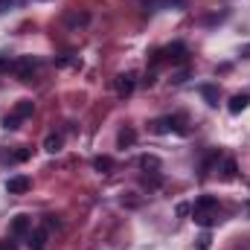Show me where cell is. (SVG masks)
<instances>
[{"label":"cell","instance_id":"10","mask_svg":"<svg viewBox=\"0 0 250 250\" xmlns=\"http://www.w3.org/2000/svg\"><path fill=\"white\" fill-rule=\"evenodd\" d=\"M32 111H35V102L32 99H21V102H15V117L18 120H26V117H32Z\"/></svg>","mask_w":250,"mask_h":250},{"label":"cell","instance_id":"4","mask_svg":"<svg viewBox=\"0 0 250 250\" xmlns=\"http://www.w3.org/2000/svg\"><path fill=\"white\" fill-rule=\"evenodd\" d=\"M218 209V198L215 195H201L192 207V215H201V212H215Z\"/></svg>","mask_w":250,"mask_h":250},{"label":"cell","instance_id":"8","mask_svg":"<svg viewBox=\"0 0 250 250\" xmlns=\"http://www.w3.org/2000/svg\"><path fill=\"white\" fill-rule=\"evenodd\" d=\"M248 105H250V93H236V96H230L227 111H230V114H242Z\"/></svg>","mask_w":250,"mask_h":250},{"label":"cell","instance_id":"18","mask_svg":"<svg viewBox=\"0 0 250 250\" xmlns=\"http://www.w3.org/2000/svg\"><path fill=\"white\" fill-rule=\"evenodd\" d=\"M29 157H32V148H23V146H21L15 154H12V160H18V163H26Z\"/></svg>","mask_w":250,"mask_h":250},{"label":"cell","instance_id":"11","mask_svg":"<svg viewBox=\"0 0 250 250\" xmlns=\"http://www.w3.org/2000/svg\"><path fill=\"white\" fill-rule=\"evenodd\" d=\"M198 90H201V96L207 99V105H212V108L218 105V87H215V84H201Z\"/></svg>","mask_w":250,"mask_h":250},{"label":"cell","instance_id":"5","mask_svg":"<svg viewBox=\"0 0 250 250\" xmlns=\"http://www.w3.org/2000/svg\"><path fill=\"white\" fill-rule=\"evenodd\" d=\"M29 230H32V218H29V215L21 212V215L12 218V239H21V236H26Z\"/></svg>","mask_w":250,"mask_h":250},{"label":"cell","instance_id":"13","mask_svg":"<svg viewBox=\"0 0 250 250\" xmlns=\"http://www.w3.org/2000/svg\"><path fill=\"white\" fill-rule=\"evenodd\" d=\"M93 169H96V172H102V175H108V172L114 169V160H111V157H105V154H102V157H93Z\"/></svg>","mask_w":250,"mask_h":250},{"label":"cell","instance_id":"14","mask_svg":"<svg viewBox=\"0 0 250 250\" xmlns=\"http://www.w3.org/2000/svg\"><path fill=\"white\" fill-rule=\"evenodd\" d=\"M140 166H143L146 172H148V169L157 172V169H160V157H154V154H143V157H140Z\"/></svg>","mask_w":250,"mask_h":250},{"label":"cell","instance_id":"15","mask_svg":"<svg viewBox=\"0 0 250 250\" xmlns=\"http://www.w3.org/2000/svg\"><path fill=\"white\" fill-rule=\"evenodd\" d=\"M236 172H239V166H236V160H224V169H221V178H224V181H233V178H236Z\"/></svg>","mask_w":250,"mask_h":250},{"label":"cell","instance_id":"23","mask_svg":"<svg viewBox=\"0 0 250 250\" xmlns=\"http://www.w3.org/2000/svg\"><path fill=\"white\" fill-rule=\"evenodd\" d=\"M189 212V204H178V215H187Z\"/></svg>","mask_w":250,"mask_h":250},{"label":"cell","instance_id":"17","mask_svg":"<svg viewBox=\"0 0 250 250\" xmlns=\"http://www.w3.org/2000/svg\"><path fill=\"white\" fill-rule=\"evenodd\" d=\"M151 131H154V134H169V131H172L169 117H163V120H154V123H151Z\"/></svg>","mask_w":250,"mask_h":250},{"label":"cell","instance_id":"3","mask_svg":"<svg viewBox=\"0 0 250 250\" xmlns=\"http://www.w3.org/2000/svg\"><path fill=\"white\" fill-rule=\"evenodd\" d=\"M163 59H166L169 64H184L187 62V44H181V41L169 44V47L163 50Z\"/></svg>","mask_w":250,"mask_h":250},{"label":"cell","instance_id":"22","mask_svg":"<svg viewBox=\"0 0 250 250\" xmlns=\"http://www.w3.org/2000/svg\"><path fill=\"white\" fill-rule=\"evenodd\" d=\"M198 248H201V250H207V248H209V236H201V242H198Z\"/></svg>","mask_w":250,"mask_h":250},{"label":"cell","instance_id":"1","mask_svg":"<svg viewBox=\"0 0 250 250\" xmlns=\"http://www.w3.org/2000/svg\"><path fill=\"white\" fill-rule=\"evenodd\" d=\"M38 59H32V56H23V59H18V62H15V76H18V79H21V82H29V79H32V73H35V70H38Z\"/></svg>","mask_w":250,"mask_h":250},{"label":"cell","instance_id":"16","mask_svg":"<svg viewBox=\"0 0 250 250\" xmlns=\"http://www.w3.org/2000/svg\"><path fill=\"white\" fill-rule=\"evenodd\" d=\"M195 218V224H201V227H212L215 224V212H201V215H192Z\"/></svg>","mask_w":250,"mask_h":250},{"label":"cell","instance_id":"19","mask_svg":"<svg viewBox=\"0 0 250 250\" xmlns=\"http://www.w3.org/2000/svg\"><path fill=\"white\" fill-rule=\"evenodd\" d=\"M18 123H21V120H18L15 114H9V117H3V128H6V131H15V128H18Z\"/></svg>","mask_w":250,"mask_h":250},{"label":"cell","instance_id":"20","mask_svg":"<svg viewBox=\"0 0 250 250\" xmlns=\"http://www.w3.org/2000/svg\"><path fill=\"white\" fill-rule=\"evenodd\" d=\"M0 250H18V242L15 239H0Z\"/></svg>","mask_w":250,"mask_h":250},{"label":"cell","instance_id":"12","mask_svg":"<svg viewBox=\"0 0 250 250\" xmlns=\"http://www.w3.org/2000/svg\"><path fill=\"white\" fill-rule=\"evenodd\" d=\"M134 140H137V131H134V128H123V131L117 134V143H120V148L134 146Z\"/></svg>","mask_w":250,"mask_h":250},{"label":"cell","instance_id":"25","mask_svg":"<svg viewBox=\"0 0 250 250\" xmlns=\"http://www.w3.org/2000/svg\"><path fill=\"white\" fill-rule=\"evenodd\" d=\"M248 212H250V201H248Z\"/></svg>","mask_w":250,"mask_h":250},{"label":"cell","instance_id":"2","mask_svg":"<svg viewBox=\"0 0 250 250\" xmlns=\"http://www.w3.org/2000/svg\"><path fill=\"white\" fill-rule=\"evenodd\" d=\"M47 239H50V230H47V227H35V230L26 233L29 250H47Z\"/></svg>","mask_w":250,"mask_h":250},{"label":"cell","instance_id":"7","mask_svg":"<svg viewBox=\"0 0 250 250\" xmlns=\"http://www.w3.org/2000/svg\"><path fill=\"white\" fill-rule=\"evenodd\" d=\"M26 189H29V178L26 175H15V178L6 181V192L9 195H23Z\"/></svg>","mask_w":250,"mask_h":250},{"label":"cell","instance_id":"21","mask_svg":"<svg viewBox=\"0 0 250 250\" xmlns=\"http://www.w3.org/2000/svg\"><path fill=\"white\" fill-rule=\"evenodd\" d=\"M87 21H90L87 15H73V18H70V23H73V26H76V23H87Z\"/></svg>","mask_w":250,"mask_h":250},{"label":"cell","instance_id":"6","mask_svg":"<svg viewBox=\"0 0 250 250\" xmlns=\"http://www.w3.org/2000/svg\"><path fill=\"white\" fill-rule=\"evenodd\" d=\"M134 87H137V76H134V73H123V76H117V93H120V96H131Z\"/></svg>","mask_w":250,"mask_h":250},{"label":"cell","instance_id":"24","mask_svg":"<svg viewBox=\"0 0 250 250\" xmlns=\"http://www.w3.org/2000/svg\"><path fill=\"white\" fill-rule=\"evenodd\" d=\"M15 0H0V12H6V6H12Z\"/></svg>","mask_w":250,"mask_h":250},{"label":"cell","instance_id":"9","mask_svg":"<svg viewBox=\"0 0 250 250\" xmlns=\"http://www.w3.org/2000/svg\"><path fill=\"white\" fill-rule=\"evenodd\" d=\"M62 148H64V137H62V134H56V131H53V134H47V140H44V151L59 154Z\"/></svg>","mask_w":250,"mask_h":250}]
</instances>
